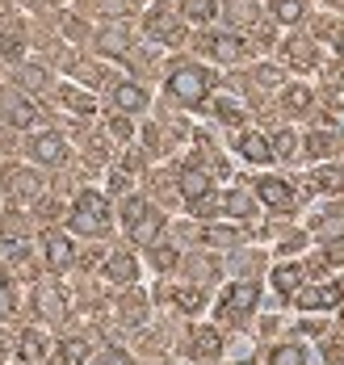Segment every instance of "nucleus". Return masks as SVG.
I'll list each match as a JSON object with an SVG mask.
<instances>
[{"label": "nucleus", "instance_id": "1", "mask_svg": "<svg viewBox=\"0 0 344 365\" xmlns=\"http://www.w3.org/2000/svg\"><path fill=\"white\" fill-rule=\"evenodd\" d=\"M210 88H214V76L206 72V68H197V63H181L177 72L168 76V93L181 106H202L210 97Z\"/></svg>", "mask_w": 344, "mask_h": 365}, {"label": "nucleus", "instance_id": "2", "mask_svg": "<svg viewBox=\"0 0 344 365\" xmlns=\"http://www.w3.org/2000/svg\"><path fill=\"white\" fill-rule=\"evenodd\" d=\"M72 227L84 235H105L110 231V202L97 193V189H84L72 206Z\"/></svg>", "mask_w": 344, "mask_h": 365}, {"label": "nucleus", "instance_id": "3", "mask_svg": "<svg viewBox=\"0 0 344 365\" xmlns=\"http://www.w3.org/2000/svg\"><path fill=\"white\" fill-rule=\"evenodd\" d=\"M256 298H261V290L252 286V282H235V286H227L223 290V298H219V319H248L252 315V307H256Z\"/></svg>", "mask_w": 344, "mask_h": 365}, {"label": "nucleus", "instance_id": "4", "mask_svg": "<svg viewBox=\"0 0 344 365\" xmlns=\"http://www.w3.org/2000/svg\"><path fill=\"white\" fill-rule=\"evenodd\" d=\"M0 118L9 126H17V130H30L38 122V110H34V101L21 88H0Z\"/></svg>", "mask_w": 344, "mask_h": 365}, {"label": "nucleus", "instance_id": "5", "mask_svg": "<svg viewBox=\"0 0 344 365\" xmlns=\"http://www.w3.org/2000/svg\"><path fill=\"white\" fill-rule=\"evenodd\" d=\"M143 26H147V34H152V38H160V42H172V46L185 38L181 17H172V9H168V4H155V9H147Z\"/></svg>", "mask_w": 344, "mask_h": 365}, {"label": "nucleus", "instance_id": "6", "mask_svg": "<svg viewBox=\"0 0 344 365\" xmlns=\"http://www.w3.org/2000/svg\"><path fill=\"white\" fill-rule=\"evenodd\" d=\"M30 155H34V164L59 168V164L68 160V143H63L55 130H46V135H34V139H30Z\"/></svg>", "mask_w": 344, "mask_h": 365}, {"label": "nucleus", "instance_id": "7", "mask_svg": "<svg viewBox=\"0 0 344 365\" xmlns=\"http://www.w3.org/2000/svg\"><path fill=\"white\" fill-rule=\"evenodd\" d=\"M256 197H261L265 206H273V210H290V206H294V189L286 181H277V177H261V181H256Z\"/></svg>", "mask_w": 344, "mask_h": 365}, {"label": "nucleus", "instance_id": "8", "mask_svg": "<svg viewBox=\"0 0 344 365\" xmlns=\"http://www.w3.org/2000/svg\"><path fill=\"white\" fill-rule=\"evenodd\" d=\"M42 256H46L51 269H68L72 264V240L63 231H46L42 235Z\"/></svg>", "mask_w": 344, "mask_h": 365}, {"label": "nucleus", "instance_id": "9", "mask_svg": "<svg viewBox=\"0 0 344 365\" xmlns=\"http://www.w3.org/2000/svg\"><path fill=\"white\" fill-rule=\"evenodd\" d=\"M105 277L118 282V286H135L139 282V264H135V256L130 252H114L105 260Z\"/></svg>", "mask_w": 344, "mask_h": 365}, {"label": "nucleus", "instance_id": "10", "mask_svg": "<svg viewBox=\"0 0 344 365\" xmlns=\"http://www.w3.org/2000/svg\"><path fill=\"white\" fill-rule=\"evenodd\" d=\"M4 189H9V197L30 202V197H38V193H42V181L34 177V173H26V168H13V173L4 177Z\"/></svg>", "mask_w": 344, "mask_h": 365}, {"label": "nucleus", "instance_id": "11", "mask_svg": "<svg viewBox=\"0 0 344 365\" xmlns=\"http://www.w3.org/2000/svg\"><path fill=\"white\" fill-rule=\"evenodd\" d=\"M181 193H185L189 206L206 202V197H210V177H206L202 168H185V173H181Z\"/></svg>", "mask_w": 344, "mask_h": 365}, {"label": "nucleus", "instance_id": "12", "mask_svg": "<svg viewBox=\"0 0 344 365\" xmlns=\"http://www.w3.org/2000/svg\"><path fill=\"white\" fill-rule=\"evenodd\" d=\"M114 106L122 113H139V110H147V93L139 88V84H130V80H122L114 88Z\"/></svg>", "mask_w": 344, "mask_h": 365}, {"label": "nucleus", "instance_id": "13", "mask_svg": "<svg viewBox=\"0 0 344 365\" xmlns=\"http://www.w3.org/2000/svg\"><path fill=\"white\" fill-rule=\"evenodd\" d=\"M336 302H340V286H311V290H298V307H303V311L336 307Z\"/></svg>", "mask_w": 344, "mask_h": 365}, {"label": "nucleus", "instance_id": "14", "mask_svg": "<svg viewBox=\"0 0 344 365\" xmlns=\"http://www.w3.org/2000/svg\"><path fill=\"white\" fill-rule=\"evenodd\" d=\"M46 353H51V344H46V336L42 331H21V361L26 365H46Z\"/></svg>", "mask_w": 344, "mask_h": 365}, {"label": "nucleus", "instance_id": "15", "mask_svg": "<svg viewBox=\"0 0 344 365\" xmlns=\"http://www.w3.org/2000/svg\"><path fill=\"white\" fill-rule=\"evenodd\" d=\"M239 155L244 160H252V164H269L273 160V143H269L265 135H239Z\"/></svg>", "mask_w": 344, "mask_h": 365}, {"label": "nucleus", "instance_id": "16", "mask_svg": "<svg viewBox=\"0 0 344 365\" xmlns=\"http://www.w3.org/2000/svg\"><path fill=\"white\" fill-rule=\"evenodd\" d=\"M206 51H210L214 59H223V63H235V59L244 55V42L235 34H214V38H206Z\"/></svg>", "mask_w": 344, "mask_h": 365}, {"label": "nucleus", "instance_id": "17", "mask_svg": "<svg viewBox=\"0 0 344 365\" xmlns=\"http://www.w3.org/2000/svg\"><path fill=\"white\" fill-rule=\"evenodd\" d=\"M126 46H130V38H126L122 26H105V30L97 34V51H101V55H122Z\"/></svg>", "mask_w": 344, "mask_h": 365}, {"label": "nucleus", "instance_id": "18", "mask_svg": "<svg viewBox=\"0 0 344 365\" xmlns=\"http://www.w3.org/2000/svg\"><path fill=\"white\" fill-rule=\"evenodd\" d=\"M269 13H273L281 26H294V21H303L306 0H269Z\"/></svg>", "mask_w": 344, "mask_h": 365}, {"label": "nucleus", "instance_id": "19", "mask_svg": "<svg viewBox=\"0 0 344 365\" xmlns=\"http://www.w3.org/2000/svg\"><path fill=\"white\" fill-rule=\"evenodd\" d=\"M273 286L281 294H298V286H303V269L298 264H277L273 269Z\"/></svg>", "mask_w": 344, "mask_h": 365}, {"label": "nucleus", "instance_id": "20", "mask_svg": "<svg viewBox=\"0 0 344 365\" xmlns=\"http://www.w3.org/2000/svg\"><path fill=\"white\" fill-rule=\"evenodd\" d=\"M160 227H164V219H160L155 210H147L143 219H139L135 227H130V240H135V244H152L155 235H160Z\"/></svg>", "mask_w": 344, "mask_h": 365}, {"label": "nucleus", "instance_id": "21", "mask_svg": "<svg viewBox=\"0 0 344 365\" xmlns=\"http://www.w3.org/2000/svg\"><path fill=\"white\" fill-rule=\"evenodd\" d=\"M223 349V340H219V331L214 328H197L193 331V357H214Z\"/></svg>", "mask_w": 344, "mask_h": 365}, {"label": "nucleus", "instance_id": "22", "mask_svg": "<svg viewBox=\"0 0 344 365\" xmlns=\"http://www.w3.org/2000/svg\"><path fill=\"white\" fill-rule=\"evenodd\" d=\"M223 9H227L231 26H252L256 21V4L252 0H223Z\"/></svg>", "mask_w": 344, "mask_h": 365}, {"label": "nucleus", "instance_id": "23", "mask_svg": "<svg viewBox=\"0 0 344 365\" xmlns=\"http://www.w3.org/2000/svg\"><path fill=\"white\" fill-rule=\"evenodd\" d=\"M181 9H185V17H189V21L206 26V21H214V13H219V0H181Z\"/></svg>", "mask_w": 344, "mask_h": 365}, {"label": "nucleus", "instance_id": "24", "mask_svg": "<svg viewBox=\"0 0 344 365\" xmlns=\"http://www.w3.org/2000/svg\"><path fill=\"white\" fill-rule=\"evenodd\" d=\"M269 365H306V349L303 344H277L269 353Z\"/></svg>", "mask_w": 344, "mask_h": 365}, {"label": "nucleus", "instance_id": "25", "mask_svg": "<svg viewBox=\"0 0 344 365\" xmlns=\"http://www.w3.org/2000/svg\"><path fill=\"white\" fill-rule=\"evenodd\" d=\"M252 210H256V206H252L248 193H227V197H223V215H231V219H252Z\"/></svg>", "mask_w": 344, "mask_h": 365}, {"label": "nucleus", "instance_id": "26", "mask_svg": "<svg viewBox=\"0 0 344 365\" xmlns=\"http://www.w3.org/2000/svg\"><path fill=\"white\" fill-rule=\"evenodd\" d=\"M17 80H21L30 93H42V88L51 84V72H46V68H38V63H26V68L17 72Z\"/></svg>", "mask_w": 344, "mask_h": 365}, {"label": "nucleus", "instance_id": "27", "mask_svg": "<svg viewBox=\"0 0 344 365\" xmlns=\"http://www.w3.org/2000/svg\"><path fill=\"white\" fill-rule=\"evenodd\" d=\"M38 311L46 319H63V298L51 290V286H38Z\"/></svg>", "mask_w": 344, "mask_h": 365}, {"label": "nucleus", "instance_id": "28", "mask_svg": "<svg viewBox=\"0 0 344 365\" xmlns=\"http://www.w3.org/2000/svg\"><path fill=\"white\" fill-rule=\"evenodd\" d=\"M88 361V344L84 340H63L59 344V365H84Z\"/></svg>", "mask_w": 344, "mask_h": 365}, {"label": "nucleus", "instance_id": "29", "mask_svg": "<svg viewBox=\"0 0 344 365\" xmlns=\"http://www.w3.org/2000/svg\"><path fill=\"white\" fill-rule=\"evenodd\" d=\"M311 101H315V97H311L306 84H290V88H286V110L303 113V110H311Z\"/></svg>", "mask_w": 344, "mask_h": 365}, {"label": "nucleus", "instance_id": "30", "mask_svg": "<svg viewBox=\"0 0 344 365\" xmlns=\"http://www.w3.org/2000/svg\"><path fill=\"white\" fill-rule=\"evenodd\" d=\"M143 215H147V202H143V197H126V202H122V222H126V231L143 219Z\"/></svg>", "mask_w": 344, "mask_h": 365}, {"label": "nucleus", "instance_id": "31", "mask_svg": "<svg viewBox=\"0 0 344 365\" xmlns=\"http://www.w3.org/2000/svg\"><path fill=\"white\" fill-rule=\"evenodd\" d=\"M21 51H26V38H21V34H0V55H4V59H13V63H17V59H21Z\"/></svg>", "mask_w": 344, "mask_h": 365}, {"label": "nucleus", "instance_id": "32", "mask_svg": "<svg viewBox=\"0 0 344 365\" xmlns=\"http://www.w3.org/2000/svg\"><path fill=\"white\" fill-rule=\"evenodd\" d=\"M273 155H281V160H290V155H298V139H294L290 130H281V135L273 139Z\"/></svg>", "mask_w": 344, "mask_h": 365}, {"label": "nucleus", "instance_id": "33", "mask_svg": "<svg viewBox=\"0 0 344 365\" xmlns=\"http://www.w3.org/2000/svg\"><path fill=\"white\" fill-rule=\"evenodd\" d=\"M63 101H68L76 113H93V110H97V101H93V97H84V93H76V88H63Z\"/></svg>", "mask_w": 344, "mask_h": 365}, {"label": "nucleus", "instance_id": "34", "mask_svg": "<svg viewBox=\"0 0 344 365\" xmlns=\"http://www.w3.org/2000/svg\"><path fill=\"white\" fill-rule=\"evenodd\" d=\"M122 315H126V324H143V294H130L122 302Z\"/></svg>", "mask_w": 344, "mask_h": 365}, {"label": "nucleus", "instance_id": "35", "mask_svg": "<svg viewBox=\"0 0 344 365\" xmlns=\"http://www.w3.org/2000/svg\"><path fill=\"white\" fill-rule=\"evenodd\" d=\"M206 244H239V231L235 227H210L206 231Z\"/></svg>", "mask_w": 344, "mask_h": 365}, {"label": "nucleus", "instance_id": "36", "mask_svg": "<svg viewBox=\"0 0 344 365\" xmlns=\"http://www.w3.org/2000/svg\"><path fill=\"white\" fill-rule=\"evenodd\" d=\"M13 315V286H9V277L0 273V319H9Z\"/></svg>", "mask_w": 344, "mask_h": 365}, {"label": "nucleus", "instance_id": "37", "mask_svg": "<svg viewBox=\"0 0 344 365\" xmlns=\"http://www.w3.org/2000/svg\"><path fill=\"white\" fill-rule=\"evenodd\" d=\"M214 113H219V118H223L227 126H235V122L244 118V113H239V106H235V101H214Z\"/></svg>", "mask_w": 344, "mask_h": 365}, {"label": "nucleus", "instance_id": "38", "mask_svg": "<svg viewBox=\"0 0 344 365\" xmlns=\"http://www.w3.org/2000/svg\"><path fill=\"white\" fill-rule=\"evenodd\" d=\"M177 307L181 311H197L202 307V290H177Z\"/></svg>", "mask_w": 344, "mask_h": 365}, {"label": "nucleus", "instance_id": "39", "mask_svg": "<svg viewBox=\"0 0 344 365\" xmlns=\"http://www.w3.org/2000/svg\"><path fill=\"white\" fill-rule=\"evenodd\" d=\"M306 155H311V160L328 155V139H323V135H311V139H306Z\"/></svg>", "mask_w": 344, "mask_h": 365}, {"label": "nucleus", "instance_id": "40", "mask_svg": "<svg viewBox=\"0 0 344 365\" xmlns=\"http://www.w3.org/2000/svg\"><path fill=\"white\" fill-rule=\"evenodd\" d=\"M256 80H261L265 88H277V84H281V72H277V68H256Z\"/></svg>", "mask_w": 344, "mask_h": 365}, {"label": "nucleus", "instance_id": "41", "mask_svg": "<svg viewBox=\"0 0 344 365\" xmlns=\"http://www.w3.org/2000/svg\"><path fill=\"white\" fill-rule=\"evenodd\" d=\"M152 260L160 264V269H172V264H177V252H172V248H155Z\"/></svg>", "mask_w": 344, "mask_h": 365}, {"label": "nucleus", "instance_id": "42", "mask_svg": "<svg viewBox=\"0 0 344 365\" xmlns=\"http://www.w3.org/2000/svg\"><path fill=\"white\" fill-rule=\"evenodd\" d=\"M328 106H332V110H344V84H332V88H328Z\"/></svg>", "mask_w": 344, "mask_h": 365}, {"label": "nucleus", "instance_id": "43", "mask_svg": "<svg viewBox=\"0 0 344 365\" xmlns=\"http://www.w3.org/2000/svg\"><path fill=\"white\" fill-rule=\"evenodd\" d=\"M101 365H130V357H126L122 349H110V353L101 357Z\"/></svg>", "mask_w": 344, "mask_h": 365}, {"label": "nucleus", "instance_id": "44", "mask_svg": "<svg viewBox=\"0 0 344 365\" xmlns=\"http://www.w3.org/2000/svg\"><path fill=\"white\" fill-rule=\"evenodd\" d=\"M110 130H114L118 139H126V135H130V126H126V122H122V118H118V122H114V126H110Z\"/></svg>", "mask_w": 344, "mask_h": 365}, {"label": "nucleus", "instance_id": "45", "mask_svg": "<svg viewBox=\"0 0 344 365\" xmlns=\"http://www.w3.org/2000/svg\"><path fill=\"white\" fill-rule=\"evenodd\" d=\"M328 260H344V244H336V248L328 252Z\"/></svg>", "mask_w": 344, "mask_h": 365}, {"label": "nucleus", "instance_id": "46", "mask_svg": "<svg viewBox=\"0 0 344 365\" xmlns=\"http://www.w3.org/2000/svg\"><path fill=\"white\" fill-rule=\"evenodd\" d=\"M336 51H340V55H344V30H340V34H336Z\"/></svg>", "mask_w": 344, "mask_h": 365}, {"label": "nucleus", "instance_id": "47", "mask_svg": "<svg viewBox=\"0 0 344 365\" xmlns=\"http://www.w3.org/2000/svg\"><path fill=\"white\" fill-rule=\"evenodd\" d=\"M0 357H4V340H0Z\"/></svg>", "mask_w": 344, "mask_h": 365}]
</instances>
